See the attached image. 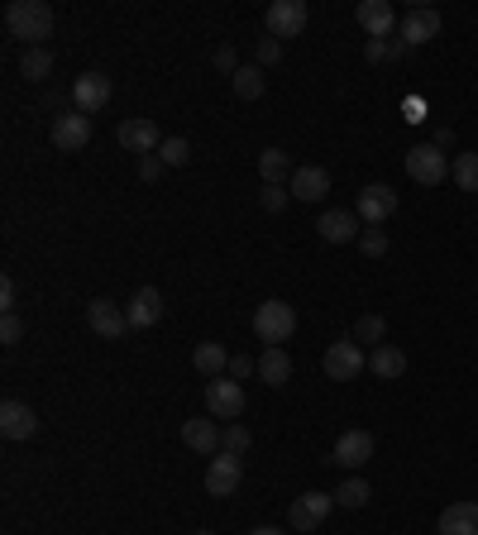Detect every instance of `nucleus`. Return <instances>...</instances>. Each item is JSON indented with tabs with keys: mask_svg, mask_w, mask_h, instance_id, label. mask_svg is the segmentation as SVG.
<instances>
[{
	"mask_svg": "<svg viewBox=\"0 0 478 535\" xmlns=\"http://www.w3.org/2000/svg\"><path fill=\"white\" fill-rule=\"evenodd\" d=\"M435 535H478V502H450L435 521Z\"/></svg>",
	"mask_w": 478,
	"mask_h": 535,
	"instance_id": "obj_20",
	"label": "nucleus"
},
{
	"mask_svg": "<svg viewBox=\"0 0 478 535\" xmlns=\"http://www.w3.org/2000/svg\"><path fill=\"white\" fill-rule=\"evenodd\" d=\"M455 144V129L450 125H435V149H450Z\"/></svg>",
	"mask_w": 478,
	"mask_h": 535,
	"instance_id": "obj_43",
	"label": "nucleus"
},
{
	"mask_svg": "<svg viewBox=\"0 0 478 535\" xmlns=\"http://www.w3.org/2000/svg\"><path fill=\"white\" fill-rule=\"evenodd\" d=\"M373 488L364 483V478H345L340 488H335V507H345V512H359V507H369Z\"/></svg>",
	"mask_w": 478,
	"mask_h": 535,
	"instance_id": "obj_26",
	"label": "nucleus"
},
{
	"mask_svg": "<svg viewBox=\"0 0 478 535\" xmlns=\"http://www.w3.org/2000/svg\"><path fill=\"white\" fill-rule=\"evenodd\" d=\"M369 459H373L369 430H345V435L335 440V454H330V464H340V469H364Z\"/></svg>",
	"mask_w": 478,
	"mask_h": 535,
	"instance_id": "obj_14",
	"label": "nucleus"
},
{
	"mask_svg": "<svg viewBox=\"0 0 478 535\" xmlns=\"http://www.w3.org/2000/svg\"><path fill=\"white\" fill-rule=\"evenodd\" d=\"M206 411H211L216 421L244 416V387H239L235 378H211V383H206Z\"/></svg>",
	"mask_w": 478,
	"mask_h": 535,
	"instance_id": "obj_8",
	"label": "nucleus"
},
{
	"mask_svg": "<svg viewBox=\"0 0 478 535\" xmlns=\"http://www.w3.org/2000/svg\"><path fill=\"white\" fill-rule=\"evenodd\" d=\"M230 82H235V96H239V101H259V96H263V67L259 63L239 67Z\"/></svg>",
	"mask_w": 478,
	"mask_h": 535,
	"instance_id": "obj_28",
	"label": "nucleus"
},
{
	"mask_svg": "<svg viewBox=\"0 0 478 535\" xmlns=\"http://www.w3.org/2000/svg\"><path fill=\"white\" fill-rule=\"evenodd\" d=\"M316 230H321V239H326V244H354V239L364 235V230H359V215H354V211H326L321 220H316Z\"/></svg>",
	"mask_w": 478,
	"mask_h": 535,
	"instance_id": "obj_21",
	"label": "nucleus"
},
{
	"mask_svg": "<svg viewBox=\"0 0 478 535\" xmlns=\"http://www.w3.org/2000/svg\"><path fill=\"white\" fill-rule=\"evenodd\" d=\"M383 335H388V321H383V316H359V321H354V335H349V340L359 344V349H364V344H373V349H378V344H383Z\"/></svg>",
	"mask_w": 478,
	"mask_h": 535,
	"instance_id": "obj_29",
	"label": "nucleus"
},
{
	"mask_svg": "<svg viewBox=\"0 0 478 535\" xmlns=\"http://www.w3.org/2000/svg\"><path fill=\"white\" fill-rule=\"evenodd\" d=\"M292 172L297 168H292V158H287L283 149H263L259 153V177L263 182H283V177L292 182Z\"/></svg>",
	"mask_w": 478,
	"mask_h": 535,
	"instance_id": "obj_27",
	"label": "nucleus"
},
{
	"mask_svg": "<svg viewBox=\"0 0 478 535\" xmlns=\"http://www.w3.org/2000/svg\"><path fill=\"white\" fill-rule=\"evenodd\" d=\"M182 445L216 459V454H220V426L211 421V416H192V421H182Z\"/></svg>",
	"mask_w": 478,
	"mask_h": 535,
	"instance_id": "obj_18",
	"label": "nucleus"
},
{
	"mask_svg": "<svg viewBox=\"0 0 478 535\" xmlns=\"http://www.w3.org/2000/svg\"><path fill=\"white\" fill-rule=\"evenodd\" d=\"M407 177L421 182V187H440V182L450 177V158L435 149V144H416V149L407 153Z\"/></svg>",
	"mask_w": 478,
	"mask_h": 535,
	"instance_id": "obj_5",
	"label": "nucleus"
},
{
	"mask_svg": "<svg viewBox=\"0 0 478 535\" xmlns=\"http://www.w3.org/2000/svg\"><path fill=\"white\" fill-rule=\"evenodd\" d=\"M354 20H359V29L369 34V39H388L392 29H397V10H392L388 0H359V10H354Z\"/></svg>",
	"mask_w": 478,
	"mask_h": 535,
	"instance_id": "obj_16",
	"label": "nucleus"
},
{
	"mask_svg": "<svg viewBox=\"0 0 478 535\" xmlns=\"http://www.w3.org/2000/svg\"><path fill=\"white\" fill-rule=\"evenodd\" d=\"M359 249H364L369 258H383V254H388V235H383L378 225H369V230L359 235Z\"/></svg>",
	"mask_w": 478,
	"mask_h": 535,
	"instance_id": "obj_36",
	"label": "nucleus"
},
{
	"mask_svg": "<svg viewBox=\"0 0 478 535\" xmlns=\"http://www.w3.org/2000/svg\"><path fill=\"white\" fill-rule=\"evenodd\" d=\"M158 158H163V168H182V163L192 158V149H187V139H163Z\"/></svg>",
	"mask_w": 478,
	"mask_h": 535,
	"instance_id": "obj_35",
	"label": "nucleus"
},
{
	"mask_svg": "<svg viewBox=\"0 0 478 535\" xmlns=\"http://www.w3.org/2000/svg\"><path fill=\"white\" fill-rule=\"evenodd\" d=\"M20 306V287H15V278H0V311L10 316Z\"/></svg>",
	"mask_w": 478,
	"mask_h": 535,
	"instance_id": "obj_41",
	"label": "nucleus"
},
{
	"mask_svg": "<svg viewBox=\"0 0 478 535\" xmlns=\"http://www.w3.org/2000/svg\"><path fill=\"white\" fill-rule=\"evenodd\" d=\"M196 535H216V531H196Z\"/></svg>",
	"mask_w": 478,
	"mask_h": 535,
	"instance_id": "obj_45",
	"label": "nucleus"
},
{
	"mask_svg": "<svg viewBox=\"0 0 478 535\" xmlns=\"http://www.w3.org/2000/svg\"><path fill=\"white\" fill-rule=\"evenodd\" d=\"M402 53H407V43L402 39H369L364 43V58H369V63H392V58H402Z\"/></svg>",
	"mask_w": 478,
	"mask_h": 535,
	"instance_id": "obj_33",
	"label": "nucleus"
},
{
	"mask_svg": "<svg viewBox=\"0 0 478 535\" xmlns=\"http://www.w3.org/2000/svg\"><path fill=\"white\" fill-rule=\"evenodd\" d=\"M311 20V10H306V0H273L268 10H263V29H268V39H297Z\"/></svg>",
	"mask_w": 478,
	"mask_h": 535,
	"instance_id": "obj_3",
	"label": "nucleus"
},
{
	"mask_svg": "<svg viewBox=\"0 0 478 535\" xmlns=\"http://www.w3.org/2000/svg\"><path fill=\"white\" fill-rule=\"evenodd\" d=\"M254 373H259V359H249V354H235V359H230V378H254Z\"/></svg>",
	"mask_w": 478,
	"mask_h": 535,
	"instance_id": "obj_40",
	"label": "nucleus"
},
{
	"mask_svg": "<svg viewBox=\"0 0 478 535\" xmlns=\"http://www.w3.org/2000/svg\"><path fill=\"white\" fill-rule=\"evenodd\" d=\"M91 144V115L82 110H63L58 120H53V149L58 153H77Z\"/></svg>",
	"mask_w": 478,
	"mask_h": 535,
	"instance_id": "obj_9",
	"label": "nucleus"
},
{
	"mask_svg": "<svg viewBox=\"0 0 478 535\" xmlns=\"http://www.w3.org/2000/svg\"><path fill=\"white\" fill-rule=\"evenodd\" d=\"M5 34L20 39L24 48H44L53 34V5L48 0H10L5 5Z\"/></svg>",
	"mask_w": 478,
	"mask_h": 535,
	"instance_id": "obj_1",
	"label": "nucleus"
},
{
	"mask_svg": "<svg viewBox=\"0 0 478 535\" xmlns=\"http://www.w3.org/2000/svg\"><path fill=\"white\" fill-rule=\"evenodd\" d=\"M87 325L101 335V340H120V335L130 330V316H125V306H115L110 297H96L87 306Z\"/></svg>",
	"mask_w": 478,
	"mask_h": 535,
	"instance_id": "obj_12",
	"label": "nucleus"
},
{
	"mask_svg": "<svg viewBox=\"0 0 478 535\" xmlns=\"http://www.w3.org/2000/svg\"><path fill=\"white\" fill-rule=\"evenodd\" d=\"M254 445V435H249V426H225L220 430V454H235V459H244V450Z\"/></svg>",
	"mask_w": 478,
	"mask_h": 535,
	"instance_id": "obj_32",
	"label": "nucleus"
},
{
	"mask_svg": "<svg viewBox=\"0 0 478 535\" xmlns=\"http://www.w3.org/2000/svg\"><path fill=\"white\" fill-rule=\"evenodd\" d=\"M369 373L373 378H383V383H397L402 373H407V354L397 349V344H378L369 354Z\"/></svg>",
	"mask_w": 478,
	"mask_h": 535,
	"instance_id": "obj_23",
	"label": "nucleus"
},
{
	"mask_svg": "<svg viewBox=\"0 0 478 535\" xmlns=\"http://www.w3.org/2000/svg\"><path fill=\"white\" fill-rule=\"evenodd\" d=\"M259 383H268V387L292 383V354H287V349H263L259 354Z\"/></svg>",
	"mask_w": 478,
	"mask_h": 535,
	"instance_id": "obj_24",
	"label": "nucleus"
},
{
	"mask_svg": "<svg viewBox=\"0 0 478 535\" xmlns=\"http://www.w3.org/2000/svg\"><path fill=\"white\" fill-rule=\"evenodd\" d=\"M287 192L297 196V201H326V192H330V172L326 168H297L292 172V182H287Z\"/></svg>",
	"mask_w": 478,
	"mask_h": 535,
	"instance_id": "obj_22",
	"label": "nucleus"
},
{
	"mask_svg": "<svg viewBox=\"0 0 478 535\" xmlns=\"http://www.w3.org/2000/svg\"><path fill=\"white\" fill-rule=\"evenodd\" d=\"M450 177H455L459 192H478V153H459L450 163Z\"/></svg>",
	"mask_w": 478,
	"mask_h": 535,
	"instance_id": "obj_31",
	"label": "nucleus"
},
{
	"mask_svg": "<svg viewBox=\"0 0 478 535\" xmlns=\"http://www.w3.org/2000/svg\"><path fill=\"white\" fill-rule=\"evenodd\" d=\"M254 58H259V67L283 63V43H278V39H259V43H254Z\"/></svg>",
	"mask_w": 478,
	"mask_h": 535,
	"instance_id": "obj_37",
	"label": "nucleus"
},
{
	"mask_svg": "<svg viewBox=\"0 0 478 535\" xmlns=\"http://www.w3.org/2000/svg\"><path fill=\"white\" fill-rule=\"evenodd\" d=\"M239 483H244V464H239L235 454H216L211 469H206V493L211 497H235Z\"/></svg>",
	"mask_w": 478,
	"mask_h": 535,
	"instance_id": "obj_13",
	"label": "nucleus"
},
{
	"mask_svg": "<svg viewBox=\"0 0 478 535\" xmlns=\"http://www.w3.org/2000/svg\"><path fill=\"white\" fill-rule=\"evenodd\" d=\"M48 72H53V53H48V48H24L20 77H29V82H44Z\"/></svg>",
	"mask_w": 478,
	"mask_h": 535,
	"instance_id": "obj_30",
	"label": "nucleus"
},
{
	"mask_svg": "<svg viewBox=\"0 0 478 535\" xmlns=\"http://www.w3.org/2000/svg\"><path fill=\"white\" fill-rule=\"evenodd\" d=\"M20 340H24V321L10 311V316L0 321V344H20Z\"/></svg>",
	"mask_w": 478,
	"mask_h": 535,
	"instance_id": "obj_39",
	"label": "nucleus"
},
{
	"mask_svg": "<svg viewBox=\"0 0 478 535\" xmlns=\"http://www.w3.org/2000/svg\"><path fill=\"white\" fill-rule=\"evenodd\" d=\"M397 34H402V43H407V48H416V43H431L435 34H440V10H431V5H416V10H407V15H402V24H397Z\"/></svg>",
	"mask_w": 478,
	"mask_h": 535,
	"instance_id": "obj_15",
	"label": "nucleus"
},
{
	"mask_svg": "<svg viewBox=\"0 0 478 535\" xmlns=\"http://www.w3.org/2000/svg\"><path fill=\"white\" fill-rule=\"evenodd\" d=\"M216 72H225V77H235L239 72V58H235V48H230V43H220L216 48Z\"/></svg>",
	"mask_w": 478,
	"mask_h": 535,
	"instance_id": "obj_42",
	"label": "nucleus"
},
{
	"mask_svg": "<svg viewBox=\"0 0 478 535\" xmlns=\"http://www.w3.org/2000/svg\"><path fill=\"white\" fill-rule=\"evenodd\" d=\"M249 535H287V531H278V526H254Z\"/></svg>",
	"mask_w": 478,
	"mask_h": 535,
	"instance_id": "obj_44",
	"label": "nucleus"
},
{
	"mask_svg": "<svg viewBox=\"0 0 478 535\" xmlns=\"http://www.w3.org/2000/svg\"><path fill=\"white\" fill-rule=\"evenodd\" d=\"M125 316H130V330L158 325V316H163V292H158V287H139L130 297V306H125Z\"/></svg>",
	"mask_w": 478,
	"mask_h": 535,
	"instance_id": "obj_19",
	"label": "nucleus"
},
{
	"mask_svg": "<svg viewBox=\"0 0 478 535\" xmlns=\"http://www.w3.org/2000/svg\"><path fill=\"white\" fill-rule=\"evenodd\" d=\"M192 364H196V373H201V378H225V373H230V354H225V344L206 340V344H196Z\"/></svg>",
	"mask_w": 478,
	"mask_h": 535,
	"instance_id": "obj_25",
	"label": "nucleus"
},
{
	"mask_svg": "<svg viewBox=\"0 0 478 535\" xmlns=\"http://www.w3.org/2000/svg\"><path fill=\"white\" fill-rule=\"evenodd\" d=\"M330 507H335V493H302L297 502H292L287 521H292V531L297 535H306V531H316V526L326 521Z\"/></svg>",
	"mask_w": 478,
	"mask_h": 535,
	"instance_id": "obj_11",
	"label": "nucleus"
},
{
	"mask_svg": "<svg viewBox=\"0 0 478 535\" xmlns=\"http://www.w3.org/2000/svg\"><path fill=\"white\" fill-rule=\"evenodd\" d=\"M134 172H139L144 182H158V172H163V158H158V153H144V158H134Z\"/></svg>",
	"mask_w": 478,
	"mask_h": 535,
	"instance_id": "obj_38",
	"label": "nucleus"
},
{
	"mask_svg": "<svg viewBox=\"0 0 478 535\" xmlns=\"http://www.w3.org/2000/svg\"><path fill=\"white\" fill-rule=\"evenodd\" d=\"M110 77L106 72H82L77 82H72V110H82V115H96V110H106L110 101Z\"/></svg>",
	"mask_w": 478,
	"mask_h": 535,
	"instance_id": "obj_10",
	"label": "nucleus"
},
{
	"mask_svg": "<svg viewBox=\"0 0 478 535\" xmlns=\"http://www.w3.org/2000/svg\"><path fill=\"white\" fill-rule=\"evenodd\" d=\"M254 330H259V340L268 349H287V340L297 335V306H287V301H263L259 311H254Z\"/></svg>",
	"mask_w": 478,
	"mask_h": 535,
	"instance_id": "obj_2",
	"label": "nucleus"
},
{
	"mask_svg": "<svg viewBox=\"0 0 478 535\" xmlns=\"http://www.w3.org/2000/svg\"><path fill=\"white\" fill-rule=\"evenodd\" d=\"M0 435H5V440H34V435H39V416H34V407L5 402V407H0Z\"/></svg>",
	"mask_w": 478,
	"mask_h": 535,
	"instance_id": "obj_17",
	"label": "nucleus"
},
{
	"mask_svg": "<svg viewBox=\"0 0 478 535\" xmlns=\"http://www.w3.org/2000/svg\"><path fill=\"white\" fill-rule=\"evenodd\" d=\"M287 201H292V192H287L283 182H263V192H259V206L268 215H278V211H287Z\"/></svg>",
	"mask_w": 478,
	"mask_h": 535,
	"instance_id": "obj_34",
	"label": "nucleus"
},
{
	"mask_svg": "<svg viewBox=\"0 0 478 535\" xmlns=\"http://www.w3.org/2000/svg\"><path fill=\"white\" fill-rule=\"evenodd\" d=\"M115 139H120V149L134 153V158H144V153H158V149H163V134H158V125H153L149 115H130L125 125L115 129Z\"/></svg>",
	"mask_w": 478,
	"mask_h": 535,
	"instance_id": "obj_6",
	"label": "nucleus"
},
{
	"mask_svg": "<svg viewBox=\"0 0 478 535\" xmlns=\"http://www.w3.org/2000/svg\"><path fill=\"white\" fill-rule=\"evenodd\" d=\"M321 364H326V378H335V383H354V378L369 373V354H364L354 340H335Z\"/></svg>",
	"mask_w": 478,
	"mask_h": 535,
	"instance_id": "obj_4",
	"label": "nucleus"
},
{
	"mask_svg": "<svg viewBox=\"0 0 478 535\" xmlns=\"http://www.w3.org/2000/svg\"><path fill=\"white\" fill-rule=\"evenodd\" d=\"M354 215L369 220V225H383V220L397 215V192H392L388 182H369L364 192L354 196Z\"/></svg>",
	"mask_w": 478,
	"mask_h": 535,
	"instance_id": "obj_7",
	"label": "nucleus"
}]
</instances>
